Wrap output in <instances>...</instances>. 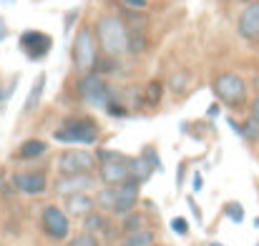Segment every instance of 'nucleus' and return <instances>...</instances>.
I'll return each mask as SVG.
<instances>
[{"instance_id": "obj_1", "label": "nucleus", "mask_w": 259, "mask_h": 246, "mask_svg": "<svg viewBox=\"0 0 259 246\" xmlns=\"http://www.w3.org/2000/svg\"><path fill=\"white\" fill-rule=\"evenodd\" d=\"M96 40H98V48L108 56V58H118L128 51V40H131V33L126 28V23L118 18V15H101L96 20Z\"/></svg>"}, {"instance_id": "obj_2", "label": "nucleus", "mask_w": 259, "mask_h": 246, "mask_svg": "<svg viewBox=\"0 0 259 246\" xmlns=\"http://www.w3.org/2000/svg\"><path fill=\"white\" fill-rule=\"evenodd\" d=\"M53 138L68 146H93L101 138V128L91 116H68L53 131Z\"/></svg>"}, {"instance_id": "obj_3", "label": "nucleus", "mask_w": 259, "mask_h": 246, "mask_svg": "<svg viewBox=\"0 0 259 246\" xmlns=\"http://www.w3.org/2000/svg\"><path fill=\"white\" fill-rule=\"evenodd\" d=\"M96 159L101 161V164H98V176H101L103 186H118V183L134 178V173H131L134 159H131V156H123V154L101 149Z\"/></svg>"}, {"instance_id": "obj_4", "label": "nucleus", "mask_w": 259, "mask_h": 246, "mask_svg": "<svg viewBox=\"0 0 259 246\" xmlns=\"http://www.w3.org/2000/svg\"><path fill=\"white\" fill-rule=\"evenodd\" d=\"M96 33L88 28V25H81L73 35V45H71V61H73V68L86 76L96 68Z\"/></svg>"}, {"instance_id": "obj_5", "label": "nucleus", "mask_w": 259, "mask_h": 246, "mask_svg": "<svg viewBox=\"0 0 259 246\" xmlns=\"http://www.w3.org/2000/svg\"><path fill=\"white\" fill-rule=\"evenodd\" d=\"M76 93H78V98L91 106V108H108L111 103H113V90H111V85L103 81L101 76H96V73H86V76H81L78 78V85H76Z\"/></svg>"}, {"instance_id": "obj_6", "label": "nucleus", "mask_w": 259, "mask_h": 246, "mask_svg": "<svg viewBox=\"0 0 259 246\" xmlns=\"http://www.w3.org/2000/svg\"><path fill=\"white\" fill-rule=\"evenodd\" d=\"M211 90L227 108H239L247 103V83L237 73H219L211 81Z\"/></svg>"}, {"instance_id": "obj_7", "label": "nucleus", "mask_w": 259, "mask_h": 246, "mask_svg": "<svg viewBox=\"0 0 259 246\" xmlns=\"http://www.w3.org/2000/svg\"><path fill=\"white\" fill-rule=\"evenodd\" d=\"M40 229L51 241H66L71 234V216L66 214V209L48 204L40 211Z\"/></svg>"}, {"instance_id": "obj_8", "label": "nucleus", "mask_w": 259, "mask_h": 246, "mask_svg": "<svg viewBox=\"0 0 259 246\" xmlns=\"http://www.w3.org/2000/svg\"><path fill=\"white\" fill-rule=\"evenodd\" d=\"M18 48H20V53H23L28 61L38 63V61H43V58L51 53L53 38H51L48 33H43V30H23L20 38H18Z\"/></svg>"}, {"instance_id": "obj_9", "label": "nucleus", "mask_w": 259, "mask_h": 246, "mask_svg": "<svg viewBox=\"0 0 259 246\" xmlns=\"http://www.w3.org/2000/svg\"><path fill=\"white\" fill-rule=\"evenodd\" d=\"M58 171L61 176H78V173H91L96 168V156L88 154L83 149H66L61 156H58Z\"/></svg>"}, {"instance_id": "obj_10", "label": "nucleus", "mask_w": 259, "mask_h": 246, "mask_svg": "<svg viewBox=\"0 0 259 246\" xmlns=\"http://www.w3.org/2000/svg\"><path fill=\"white\" fill-rule=\"evenodd\" d=\"M10 183H13V188H15L18 193L38 196V193H46V188H48V176H46V171H20V173H13Z\"/></svg>"}, {"instance_id": "obj_11", "label": "nucleus", "mask_w": 259, "mask_h": 246, "mask_svg": "<svg viewBox=\"0 0 259 246\" xmlns=\"http://www.w3.org/2000/svg\"><path fill=\"white\" fill-rule=\"evenodd\" d=\"M139 186L141 183L134 181V178H128V181L116 186V206H113L116 216H128L136 209V204H139Z\"/></svg>"}, {"instance_id": "obj_12", "label": "nucleus", "mask_w": 259, "mask_h": 246, "mask_svg": "<svg viewBox=\"0 0 259 246\" xmlns=\"http://www.w3.org/2000/svg\"><path fill=\"white\" fill-rule=\"evenodd\" d=\"M237 33H239V38H244L249 43L259 40V0H252L249 5H244V10L239 13V20H237Z\"/></svg>"}, {"instance_id": "obj_13", "label": "nucleus", "mask_w": 259, "mask_h": 246, "mask_svg": "<svg viewBox=\"0 0 259 246\" xmlns=\"http://www.w3.org/2000/svg\"><path fill=\"white\" fill-rule=\"evenodd\" d=\"M91 186H93L91 173H78V176H61V178H56L53 191L61 199H68V196H76V193H88Z\"/></svg>"}, {"instance_id": "obj_14", "label": "nucleus", "mask_w": 259, "mask_h": 246, "mask_svg": "<svg viewBox=\"0 0 259 246\" xmlns=\"http://www.w3.org/2000/svg\"><path fill=\"white\" fill-rule=\"evenodd\" d=\"M91 211H96V199L88 193H76L66 199V214L68 216H86Z\"/></svg>"}, {"instance_id": "obj_15", "label": "nucleus", "mask_w": 259, "mask_h": 246, "mask_svg": "<svg viewBox=\"0 0 259 246\" xmlns=\"http://www.w3.org/2000/svg\"><path fill=\"white\" fill-rule=\"evenodd\" d=\"M46 154H48V143H46V141H40V138H28V141H23L20 149H18V161H35V159H40V156H46Z\"/></svg>"}, {"instance_id": "obj_16", "label": "nucleus", "mask_w": 259, "mask_h": 246, "mask_svg": "<svg viewBox=\"0 0 259 246\" xmlns=\"http://www.w3.org/2000/svg\"><path fill=\"white\" fill-rule=\"evenodd\" d=\"M83 231L86 234H96V231H103V234H113L111 231V224H108V219H106V214H101V211H91L83 216Z\"/></svg>"}, {"instance_id": "obj_17", "label": "nucleus", "mask_w": 259, "mask_h": 246, "mask_svg": "<svg viewBox=\"0 0 259 246\" xmlns=\"http://www.w3.org/2000/svg\"><path fill=\"white\" fill-rule=\"evenodd\" d=\"M46 73H38L35 76V83H33V88H30V93H28V101L23 103V113H30V111H35L38 106H40V101H43V90H46Z\"/></svg>"}, {"instance_id": "obj_18", "label": "nucleus", "mask_w": 259, "mask_h": 246, "mask_svg": "<svg viewBox=\"0 0 259 246\" xmlns=\"http://www.w3.org/2000/svg\"><path fill=\"white\" fill-rule=\"evenodd\" d=\"M154 171H156V166L151 164L144 154L139 156V159H134V166H131V173H134V181H139V183H146L151 176H154Z\"/></svg>"}, {"instance_id": "obj_19", "label": "nucleus", "mask_w": 259, "mask_h": 246, "mask_svg": "<svg viewBox=\"0 0 259 246\" xmlns=\"http://www.w3.org/2000/svg\"><path fill=\"white\" fill-rule=\"evenodd\" d=\"M154 241H156V234L151 229H139L134 234H126L121 246H154Z\"/></svg>"}, {"instance_id": "obj_20", "label": "nucleus", "mask_w": 259, "mask_h": 246, "mask_svg": "<svg viewBox=\"0 0 259 246\" xmlns=\"http://www.w3.org/2000/svg\"><path fill=\"white\" fill-rule=\"evenodd\" d=\"M93 199H96V206H98V209L113 214V206H116V186H103Z\"/></svg>"}, {"instance_id": "obj_21", "label": "nucleus", "mask_w": 259, "mask_h": 246, "mask_svg": "<svg viewBox=\"0 0 259 246\" xmlns=\"http://www.w3.org/2000/svg\"><path fill=\"white\" fill-rule=\"evenodd\" d=\"M161 98H164V83L161 81H149L146 83V88H144V101H146L149 106H159Z\"/></svg>"}, {"instance_id": "obj_22", "label": "nucleus", "mask_w": 259, "mask_h": 246, "mask_svg": "<svg viewBox=\"0 0 259 246\" xmlns=\"http://www.w3.org/2000/svg\"><path fill=\"white\" fill-rule=\"evenodd\" d=\"M191 83V73L189 71H176L171 78H169V88L174 93H184V88Z\"/></svg>"}, {"instance_id": "obj_23", "label": "nucleus", "mask_w": 259, "mask_h": 246, "mask_svg": "<svg viewBox=\"0 0 259 246\" xmlns=\"http://www.w3.org/2000/svg\"><path fill=\"white\" fill-rule=\"evenodd\" d=\"M121 229H123V234H134V231H139V229H144V216L141 214H128L126 219H123V224H121Z\"/></svg>"}, {"instance_id": "obj_24", "label": "nucleus", "mask_w": 259, "mask_h": 246, "mask_svg": "<svg viewBox=\"0 0 259 246\" xmlns=\"http://www.w3.org/2000/svg\"><path fill=\"white\" fill-rule=\"evenodd\" d=\"M239 136L242 138H247V141H259V123L257 121H252V118H247L244 123H242V131H239Z\"/></svg>"}, {"instance_id": "obj_25", "label": "nucleus", "mask_w": 259, "mask_h": 246, "mask_svg": "<svg viewBox=\"0 0 259 246\" xmlns=\"http://www.w3.org/2000/svg\"><path fill=\"white\" fill-rule=\"evenodd\" d=\"M224 214H227L234 224H242V221H244V209H242V204H237V201H229V204L224 206Z\"/></svg>"}, {"instance_id": "obj_26", "label": "nucleus", "mask_w": 259, "mask_h": 246, "mask_svg": "<svg viewBox=\"0 0 259 246\" xmlns=\"http://www.w3.org/2000/svg\"><path fill=\"white\" fill-rule=\"evenodd\" d=\"M66 246H101V244H98L96 234H86V231H83V234L73 236V239H71V241H68Z\"/></svg>"}, {"instance_id": "obj_27", "label": "nucleus", "mask_w": 259, "mask_h": 246, "mask_svg": "<svg viewBox=\"0 0 259 246\" xmlns=\"http://www.w3.org/2000/svg\"><path fill=\"white\" fill-rule=\"evenodd\" d=\"M144 45H146L144 33H141V30H134V33H131V40H128V51H131V53H141Z\"/></svg>"}, {"instance_id": "obj_28", "label": "nucleus", "mask_w": 259, "mask_h": 246, "mask_svg": "<svg viewBox=\"0 0 259 246\" xmlns=\"http://www.w3.org/2000/svg\"><path fill=\"white\" fill-rule=\"evenodd\" d=\"M171 229L179 236H186V234H189V221H186L184 216H176V219H171Z\"/></svg>"}, {"instance_id": "obj_29", "label": "nucleus", "mask_w": 259, "mask_h": 246, "mask_svg": "<svg viewBox=\"0 0 259 246\" xmlns=\"http://www.w3.org/2000/svg\"><path fill=\"white\" fill-rule=\"evenodd\" d=\"M78 20V8L76 10H71V13H66V18H63V33L68 35L71 33V28H73V23Z\"/></svg>"}, {"instance_id": "obj_30", "label": "nucleus", "mask_w": 259, "mask_h": 246, "mask_svg": "<svg viewBox=\"0 0 259 246\" xmlns=\"http://www.w3.org/2000/svg\"><path fill=\"white\" fill-rule=\"evenodd\" d=\"M144 156L156 166V171H161V161H159V154H156V149H154V146H146V149H144Z\"/></svg>"}, {"instance_id": "obj_31", "label": "nucleus", "mask_w": 259, "mask_h": 246, "mask_svg": "<svg viewBox=\"0 0 259 246\" xmlns=\"http://www.w3.org/2000/svg\"><path fill=\"white\" fill-rule=\"evenodd\" d=\"M106 113H111V116L121 118V116H126V108H123V106H118V103H116V98H113V103L106 108Z\"/></svg>"}, {"instance_id": "obj_32", "label": "nucleus", "mask_w": 259, "mask_h": 246, "mask_svg": "<svg viewBox=\"0 0 259 246\" xmlns=\"http://www.w3.org/2000/svg\"><path fill=\"white\" fill-rule=\"evenodd\" d=\"M249 118L259 123V93L254 95V101H252V106H249Z\"/></svg>"}, {"instance_id": "obj_33", "label": "nucleus", "mask_w": 259, "mask_h": 246, "mask_svg": "<svg viewBox=\"0 0 259 246\" xmlns=\"http://www.w3.org/2000/svg\"><path fill=\"white\" fill-rule=\"evenodd\" d=\"M126 8H134V10H144L146 8V0H121Z\"/></svg>"}, {"instance_id": "obj_34", "label": "nucleus", "mask_w": 259, "mask_h": 246, "mask_svg": "<svg viewBox=\"0 0 259 246\" xmlns=\"http://www.w3.org/2000/svg\"><path fill=\"white\" fill-rule=\"evenodd\" d=\"M191 183H194V191H201V186H204V181H201V173H199V171L194 173V181H191Z\"/></svg>"}, {"instance_id": "obj_35", "label": "nucleus", "mask_w": 259, "mask_h": 246, "mask_svg": "<svg viewBox=\"0 0 259 246\" xmlns=\"http://www.w3.org/2000/svg\"><path fill=\"white\" fill-rule=\"evenodd\" d=\"M186 201H189V206H191V211H194V219H196V221H201V211H199V206L194 204V199H186Z\"/></svg>"}, {"instance_id": "obj_36", "label": "nucleus", "mask_w": 259, "mask_h": 246, "mask_svg": "<svg viewBox=\"0 0 259 246\" xmlns=\"http://www.w3.org/2000/svg\"><path fill=\"white\" fill-rule=\"evenodd\" d=\"M176 186H184V164H179V173H176Z\"/></svg>"}, {"instance_id": "obj_37", "label": "nucleus", "mask_w": 259, "mask_h": 246, "mask_svg": "<svg viewBox=\"0 0 259 246\" xmlns=\"http://www.w3.org/2000/svg\"><path fill=\"white\" fill-rule=\"evenodd\" d=\"M206 116H209V118H217V116H219V106H209Z\"/></svg>"}, {"instance_id": "obj_38", "label": "nucleus", "mask_w": 259, "mask_h": 246, "mask_svg": "<svg viewBox=\"0 0 259 246\" xmlns=\"http://www.w3.org/2000/svg\"><path fill=\"white\" fill-rule=\"evenodd\" d=\"M3 38H8V25H5V20L0 18V40H3Z\"/></svg>"}, {"instance_id": "obj_39", "label": "nucleus", "mask_w": 259, "mask_h": 246, "mask_svg": "<svg viewBox=\"0 0 259 246\" xmlns=\"http://www.w3.org/2000/svg\"><path fill=\"white\" fill-rule=\"evenodd\" d=\"M0 3H5V5H13V3H15V0H0Z\"/></svg>"}, {"instance_id": "obj_40", "label": "nucleus", "mask_w": 259, "mask_h": 246, "mask_svg": "<svg viewBox=\"0 0 259 246\" xmlns=\"http://www.w3.org/2000/svg\"><path fill=\"white\" fill-rule=\"evenodd\" d=\"M3 101H5V90H0V103H3Z\"/></svg>"}, {"instance_id": "obj_41", "label": "nucleus", "mask_w": 259, "mask_h": 246, "mask_svg": "<svg viewBox=\"0 0 259 246\" xmlns=\"http://www.w3.org/2000/svg\"><path fill=\"white\" fill-rule=\"evenodd\" d=\"M209 246H222V244H209Z\"/></svg>"}, {"instance_id": "obj_42", "label": "nucleus", "mask_w": 259, "mask_h": 246, "mask_svg": "<svg viewBox=\"0 0 259 246\" xmlns=\"http://www.w3.org/2000/svg\"><path fill=\"white\" fill-rule=\"evenodd\" d=\"M154 246H159V244H154Z\"/></svg>"}, {"instance_id": "obj_43", "label": "nucleus", "mask_w": 259, "mask_h": 246, "mask_svg": "<svg viewBox=\"0 0 259 246\" xmlns=\"http://www.w3.org/2000/svg\"><path fill=\"white\" fill-rule=\"evenodd\" d=\"M257 246H259V244H257Z\"/></svg>"}]
</instances>
